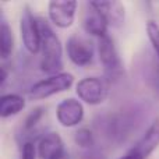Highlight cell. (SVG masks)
<instances>
[{
  "instance_id": "obj_16",
  "label": "cell",
  "mask_w": 159,
  "mask_h": 159,
  "mask_svg": "<svg viewBox=\"0 0 159 159\" xmlns=\"http://www.w3.org/2000/svg\"><path fill=\"white\" fill-rule=\"evenodd\" d=\"M42 116H43V109H42V107L34 109L32 112L27 116V119H25V121H24V131H32L36 127V124L41 121Z\"/></svg>"
},
{
  "instance_id": "obj_17",
  "label": "cell",
  "mask_w": 159,
  "mask_h": 159,
  "mask_svg": "<svg viewBox=\"0 0 159 159\" xmlns=\"http://www.w3.org/2000/svg\"><path fill=\"white\" fill-rule=\"evenodd\" d=\"M147 32H148V38L151 41L152 48L157 52L158 59H159V25L155 21H148V24H147Z\"/></svg>"
},
{
  "instance_id": "obj_4",
  "label": "cell",
  "mask_w": 159,
  "mask_h": 159,
  "mask_svg": "<svg viewBox=\"0 0 159 159\" xmlns=\"http://www.w3.org/2000/svg\"><path fill=\"white\" fill-rule=\"evenodd\" d=\"M78 98L88 105H101L107 96V85L98 77H87L75 85Z\"/></svg>"
},
{
  "instance_id": "obj_10",
  "label": "cell",
  "mask_w": 159,
  "mask_h": 159,
  "mask_svg": "<svg viewBox=\"0 0 159 159\" xmlns=\"http://www.w3.org/2000/svg\"><path fill=\"white\" fill-rule=\"evenodd\" d=\"M158 147H159V119L155 120L148 127L145 134L137 141V144L130 151L135 152V154H138L144 159H147Z\"/></svg>"
},
{
  "instance_id": "obj_6",
  "label": "cell",
  "mask_w": 159,
  "mask_h": 159,
  "mask_svg": "<svg viewBox=\"0 0 159 159\" xmlns=\"http://www.w3.org/2000/svg\"><path fill=\"white\" fill-rule=\"evenodd\" d=\"M67 55L75 66L84 67L92 61L93 45L91 41L78 35H73L67 41Z\"/></svg>"
},
{
  "instance_id": "obj_19",
  "label": "cell",
  "mask_w": 159,
  "mask_h": 159,
  "mask_svg": "<svg viewBox=\"0 0 159 159\" xmlns=\"http://www.w3.org/2000/svg\"><path fill=\"white\" fill-rule=\"evenodd\" d=\"M119 159H144L143 157H140L138 154H135V152H133V151H129L124 157H121V158H119Z\"/></svg>"
},
{
  "instance_id": "obj_18",
  "label": "cell",
  "mask_w": 159,
  "mask_h": 159,
  "mask_svg": "<svg viewBox=\"0 0 159 159\" xmlns=\"http://www.w3.org/2000/svg\"><path fill=\"white\" fill-rule=\"evenodd\" d=\"M21 159H36V148L32 141H25L22 144Z\"/></svg>"
},
{
  "instance_id": "obj_14",
  "label": "cell",
  "mask_w": 159,
  "mask_h": 159,
  "mask_svg": "<svg viewBox=\"0 0 159 159\" xmlns=\"http://www.w3.org/2000/svg\"><path fill=\"white\" fill-rule=\"evenodd\" d=\"M14 49V36L10 25L3 20L0 27V56L3 60L8 59Z\"/></svg>"
},
{
  "instance_id": "obj_3",
  "label": "cell",
  "mask_w": 159,
  "mask_h": 159,
  "mask_svg": "<svg viewBox=\"0 0 159 159\" xmlns=\"http://www.w3.org/2000/svg\"><path fill=\"white\" fill-rule=\"evenodd\" d=\"M20 32L25 49L32 55H36L41 50V30L38 20L34 17L27 6L24 7L20 18Z\"/></svg>"
},
{
  "instance_id": "obj_11",
  "label": "cell",
  "mask_w": 159,
  "mask_h": 159,
  "mask_svg": "<svg viewBox=\"0 0 159 159\" xmlns=\"http://www.w3.org/2000/svg\"><path fill=\"white\" fill-rule=\"evenodd\" d=\"M87 7L88 10L85 11L84 20H82V25H84V30L87 31V34L98 36V38L107 35V22L103 18V16L95 7H92L91 3H88Z\"/></svg>"
},
{
  "instance_id": "obj_13",
  "label": "cell",
  "mask_w": 159,
  "mask_h": 159,
  "mask_svg": "<svg viewBox=\"0 0 159 159\" xmlns=\"http://www.w3.org/2000/svg\"><path fill=\"white\" fill-rule=\"evenodd\" d=\"M24 107L25 99L17 93H7V95H3L0 99V116H2V119L18 115Z\"/></svg>"
},
{
  "instance_id": "obj_20",
  "label": "cell",
  "mask_w": 159,
  "mask_h": 159,
  "mask_svg": "<svg viewBox=\"0 0 159 159\" xmlns=\"http://www.w3.org/2000/svg\"><path fill=\"white\" fill-rule=\"evenodd\" d=\"M0 71H2V77H0V85H2V88H3V87H4V84H6V81H7V70H6L4 66H2Z\"/></svg>"
},
{
  "instance_id": "obj_7",
  "label": "cell",
  "mask_w": 159,
  "mask_h": 159,
  "mask_svg": "<svg viewBox=\"0 0 159 159\" xmlns=\"http://www.w3.org/2000/svg\"><path fill=\"white\" fill-rule=\"evenodd\" d=\"M77 6V2H50L48 4L50 21L59 28L71 27L75 18Z\"/></svg>"
},
{
  "instance_id": "obj_8",
  "label": "cell",
  "mask_w": 159,
  "mask_h": 159,
  "mask_svg": "<svg viewBox=\"0 0 159 159\" xmlns=\"http://www.w3.org/2000/svg\"><path fill=\"white\" fill-rule=\"evenodd\" d=\"M56 117L63 127H74L84 119V106L74 98L64 99L57 105Z\"/></svg>"
},
{
  "instance_id": "obj_2",
  "label": "cell",
  "mask_w": 159,
  "mask_h": 159,
  "mask_svg": "<svg viewBox=\"0 0 159 159\" xmlns=\"http://www.w3.org/2000/svg\"><path fill=\"white\" fill-rule=\"evenodd\" d=\"M73 82H74V77L70 73H59V74L50 75V77L41 80L31 87L30 98L34 101L46 99L49 96L56 95V93L70 89Z\"/></svg>"
},
{
  "instance_id": "obj_15",
  "label": "cell",
  "mask_w": 159,
  "mask_h": 159,
  "mask_svg": "<svg viewBox=\"0 0 159 159\" xmlns=\"http://www.w3.org/2000/svg\"><path fill=\"white\" fill-rule=\"evenodd\" d=\"M74 141L80 148L89 149L93 145V135L88 129H80L74 133Z\"/></svg>"
},
{
  "instance_id": "obj_5",
  "label": "cell",
  "mask_w": 159,
  "mask_h": 159,
  "mask_svg": "<svg viewBox=\"0 0 159 159\" xmlns=\"http://www.w3.org/2000/svg\"><path fill=\"white\" fill-rule=\"evenodd\" d=\"M98 53H99V60L103 64L106 74L110 78L117 77L121 71V63H120V59H119L117 49L115 46V41L109 35H105L102 38H99Z\"/></svg>"
},
{
  "instance_id": "obj_12",
  "label": "cell",
  "mask_w": 159,
  "mask_h": 159,
  "mask_svg": "<svg viewBox=\"0 0 159 159\" xmlns=\"http://www.w3.org/2000/svg\"><path fill=\"white\" fill-rule=\"evenodd\" d=\"M91 4L103 16L107 25L119 27L123 24L126 11L120 2H91Z\"/></svg>"
},
{
  "instance_id": "obj_9",
  "label": "cell",
  "mask_w": 159,
  "mask_h": 159,
  "mask_svg": "<svg viewBox=\"0 0 159 159\" xmlns=\"http://www.w3.org/2000/svg\"><path fill=\"white\" fill-rule=\"evenodd\" d=\"M38 155L41 159H67L64 143L57 133H48L39 140Z\"/></svg>"
},
{
  "instance_id": "obj_1",
  "label": "cell",
  "mask_w": 159,
  "mask_h": 159,
  "mask_svg": "<svg viewBox=\"0 0 159 159\" xmlns=\"http://www.w3.org/2000/svg\"><path fill=\"white\" fill-rule=\"evenodd\" d=\"M39 30H41V70L48 74H59L63 69V48L60 39L57 38L48 21L39 18Z\"/></svg>"
}]
</instances>
